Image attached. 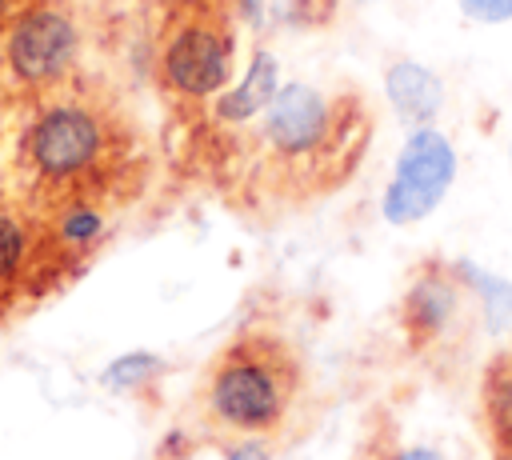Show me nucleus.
I'll return each mask as SVG.
<instances>
[{"instance_id": "7", "label": "nucleus", "mask_w": 512, "mask_h": 460, "mask_svg": "<svg viewBox=\"0 0 512 460\" xmlns=\"http://www.w3.org/2000/svg\"><path fill=\"white\" fill-rule=\"evenodd\" d=\"M452 144L440 136V132H412V140L404 144L400 160H396V172H392V184L384 192V216L392 224H412L420 216H428L440 196L448 192L452 184Z\"/></svg>"}, {"instance_id": "15", "label": "nucleus", "mask_w": 512, "mask_h": 460, "mask_svg": "<svg viewBox=\"0 0 512 460\" xmlns=\"http://www.w3.org/2000/svg\"><path fill=\"white\" fill-rule=\"evenodd\" d=\"M0 120H4V112H0ZM0 132H4V124H0Z\"/></svg>"}, {"instance_id": "8", "label": "nucleus", "mask_w": 512, "mask_h": 460, "mask_svg": "<svg viewBox=\"0 0 512 460\" xmlns=\"http://www.w3.org/2000/svg\"><path fill=\"white\" fill-rule=\"evenodd\" d=\"M480 420L496 460H512V348H504L480 384Z\"/></svg>"}, {"instance_id": "14", "label": "nucleus", "mask_w": 512, "mask_h": 460, "mask_svg": "<svg viewBox=\"0 0 512 460\" xmlns=\"http://www.w3.org/2000/svg\"><path fill=\"white\" fill-rule=\"evenodd\" d=\"M228 460H264V452H256V448H232Z\"/></svg>"}, {"instance_id": "10", "label": "nucleus", "mask_w": 512, "mask_h": 460, "mask_svg": "<svg viewBox=\"0 0 512 460\" xmlns=\"http://www.w3.org/2000/svg\"><path fill=\"white\" fill-rule=\"evenodd\" d=\"M388 96H392L396 112L408 116V120H428L440 108V84H436V76L428 68L412 64V60L392 64V72H388Z\"/></svg>"}, {"instance_id": "12", "label": "nucleus", "mask_w": 512, "mask_h": 460, "mask_svg": "<svg viewBox=\"0 0 512 460\" xmlns=\"http://www.w3.org/2000/svg\"><path fill=\"white\" fill-rule=\"evenodd\" d=\"M460 8L472 20H484V24H496V20L512 16V0H460Z\"/></svg>"}, {"instance_id": "6", "label": "nucleus", "mask_w": 512, "mask_h": 460, "mask_svg": "<svg viewBox=\"0 0 512 460\" xmlns=\"http://www.w3.org/2000/svg\"><path fill=\"white\" fill-rule=\"evenodd\" d=\"M60 284H68V276L44 232L0 192V324L16 320Z\"/></svg>"}, {"instance_id": "1", "label": "nucleus", "mask_w": 512, "mask_h": 460, "mask_svg": "<svg viewBox=\"0 0 512 460\" xmlns=\"http://www.w3.org/2000/svg\"><path fill=\"white\" fill-rule=\"evenodd\" d=\"M0 132V192L80 272L104 224L148 180V144L120 96L88 76L16 108Z\"/></svg>"}, {"instance_id": "9", "label": "nucleus", "mask_w": 512, "mask_h": 460, "mask_svg": "<svg viewBox=\"0 0 512 460\" xmlns=\"http://www.w3.org/2000/svg\"><path fill=\"white\" fill-rule=\"evenodd\" d=\"M448 276H420L416 284H412V292H408V332H412V344H428L432 336H444V328H448V320H452V308H456V300H452V284H444Z\"/></svg>"}, {"instance_id": "2", "label": "nucleus", "mask_w": 512, "mask_h": 460, "mask_svg": "<svg viewBox=\"0 0 512 460\" xmlns=\"http://www.w3.org/2000/svg\"><path fill=\"white\" fill-rule=\"evenodd\" d=\"M368 112L356 96H324L308 84L276 88L248 148V192L256 208H296L340 188L364 148Z\"/></svg>"}, {"instance_id": "13", "label": "nucleus", "mask_w": 512, "mask_h": 460, "mask_svg": "<svg viewBox=\"0 0 512 460\" xmlns=\"http://www.w3.org/2000/svg\"><path fill=\"white\" fill-rule=\"evenodd\" d=\"M28 4H32V0H0V32H4V28H8V24H12Z\"/></svg>"}, {"instance_id": "11", "label": "nucleus", "mask_w": 512, "mask_h": 460, "mask_svg": "<svg viewBox=\"0 0 512 460\" xmlns=\"http://www.w3.org/2000/svg\"><path fill=\"white\" fill-rule=\"evenodd\" d=\"M272 96H276V64H272L268 52H256V60H252L244 84H240L236 92L220 96L216 116H220V120H236V124H240V120H252L256 112L268 108Z\"/></svg>"}, {"instance_id": "4", "label": "nucleus", "mask_w": 512, "mask_h": 460, "mask_svg": "<svg viewBox=\"0 0 512 460\" xmlns=\"http://www.w3.org/2000/svg\"><path fill=\"white\" fill-rule=\"evenodd\" d=\"M80 16L68 0H32L0 32V112H16L80 76Z\"/></svg>"}, {"instance_id": "3", "label": "nucleus", "mask_w": 512, "mask_h": 460, "mask_svg": "<svg viewBox=\"0 0 512 460\" xmlns=\"http://www.w3.org/2000/svg\"><path fill=\"white\" fill-rule=\"evenodd\" d=\"M304 396L308 368L300 348L284 332L252 324L212 352L188 408L204 436L232 448H256L292 428Z\"/></svg>"}, {"instance_id": "5", "label": "nucleus", "mask_w": 512, "mask_h": 460, "mask_svg": "<svg viewBox=\"0 0 512 460\" xmlns=\"http://www.w3.org/2000/svg\"><path fill=\"white\" fill-rule=\"evenodd\" d=\"M156 80L180 100L196 104L232 80V24L212 0H184L156 44Z\"/></svg>"}, {"instance_id": "16", "label": "nucleus", "mask_w": 512, "mask_h": 460, "mask_svg": "<svg viewBox=\"0 0 512 460\" xmlns=\"http://www.w3.org/2000/svg\"><path fill=\"white\" fill-rule=\"evenodd\" d=\"M244 4H252V0H244Z\"/></svg>"}]
</instances>
